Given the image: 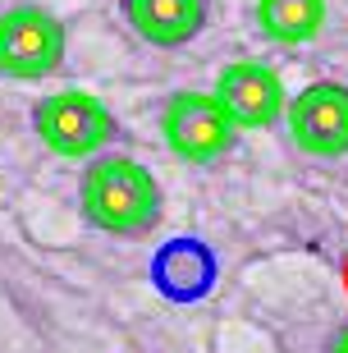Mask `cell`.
Returning a JSON list of instances; mask_svg holds the SVG:
<instances>
[{
    "mask_svg": "<svg viewBox=\"0 0 348 353\" xmlns=\"http://www.w3.org/2000/svg\"><path fill=\"white\" fill-rule=\"evenodd\" d=\"M344 289H348V262H344Z\"/></svg>",
    "mask_w": 348,
    "mask_h": 353,
    "instance_id": "cell-11",
    "label": "cell"
},
{
    "mask_svg": "<svg viewBox=\"0 0 348 353\" xmlns=\"http://www.w3.org/2000/svg\"><path fill=\"white\" fill-rule=\"evenodd\" d=\"M325 353H348V326L335 330V340H330V349H325Z\"/></svg>",
    "mask_w": 348,
    "mask_h": 353,
    "instance_id": "cell-10",
    "label": "cell"
},
{
    "mask_svg": "<svg viewBox=\"0 0 348 353\" xmlns=\"http://www.w3.org/2000/svg\"><path fill=\"white\" fill-rule=\"evenodd\" d=\"M69 32L46 5H10L0 14V74L10 79H46L65 65Z\"/></svg>",
    "mask_w": 348,
    "mask_h": 353,
    "instance_id": "cell-3",
    "label": "cell"
},
{
    "mask_svg": "<svg viewBox=\"0 0 348 353\" xmlns=\"http://www.w3.org/2000/svg\"><path fill=\"white\" fill-rule=\"evenodd\" d=\"M161 133L165 147L188 165H211L234 147V124L211 92H174L161 110Z\"/></svg>",
    "mask_w": 348,
    "mask_h": 353,
    "instance_id": "cell-4",
    "label": "cell"
},
{
    "mask_svg": "<svg viewBox=\"0 0 348 353\" xmlns=\"http://www.w3.org/2000/svg\"><path fill=\"white\" fill-rule=\"evenodd\" d=\"M78 202L101 234L142 239L161 221V183L133 157H92L78 183Z\"/></svg>",
    "mask_w": 348,
    "mask_h": 353,
    "instance_id": "cell-1",
    "label": "cell"
},
{
    "mask_svg": "<svg viewBox=\"0 0 348 353\" xmlns=\"http://www.w3.org/2000/svg\"><path fill=\"white\" fill-rule=\"evenodd\" d=\"M124 23L152 46H188V41L207 28V0H119Z\"/></svg>",
    "mask_w": 348,
    "mask_h": 353,
    "instance_id": "cell-7",
    "label": "cell"
},
{
    "mask_svg": "<svg viewBox=\"0 0 348 353\" xmlns=\"http://www.w3.org/2000/svg\"><path fill=\"white\" fill-rule=\"evenodd\" d=\"M156 280L170 299H202V289L211 285V257L197 243H170L156 257Z\"/></svg>",
    "mask_w": 348,
    "mask_h": 353,
    "instance_id": "cell-9",
    "label": "cell"
},
{
    "mask_svg": "<svg viewBox=\"0 0 348 353\" xmlns=\"http://www.w3.org/2000/svg\"><path fill=\"white\" fill-rule=\"evenodd\" d=\"M216 105L234 129H271L284 115V83L261 60H234L216 74Z\"/></svg>",
    "mask_w": 348,
    "mask_h": 353,
    "instance_id": "cell-6",
    "label": "cell"
},
{
    "mask_svg": "<svg viewBox=\"0 0 348 353\" xmlns=\"http://www.w3.org/2000/svg\"><path fill=\"white\" fill-rule=\"evenodd\" d=\"M257 28L280 46H303L325 28V0H257Z\"/></svg>",
    "mask_w": 348,
    "mask_h": 353,
    "instance_id": "cell-8",
    "label": "cell"
},
{
    "mask_svg": "<svg viewBox=\"0 0 348 353\" xmlns=\"http://www.w3.org/2000/svg\"><path fill=\"white\" fill-rule=\"evenodd\" d=\"M32 129L55 157L65 161H92L101 157V147H110V138L119 133L115 110L92 97V92H51L32 105Z\"/></svg>",
    "mask_w": 348,
    "mask_h": 353,
    "instance_id": "cell-2",
    "label": "cell"
},
{
    "mask_svg": "<svg viewBox=\"0 0 348 353\" xmlns=\"http://www.w3.org/2000/svg\"><path fill=\"white\" fill-rule=\"evenodd\" d=\"M289 138L307 157H344L348 152V88L335 79H316L284 101Z\"/></svg>",
    "mask_w": 348,
    "mask_h": 353,
    "instance_id": "cell-5",
    "label": "cell"
}]
</instances>
